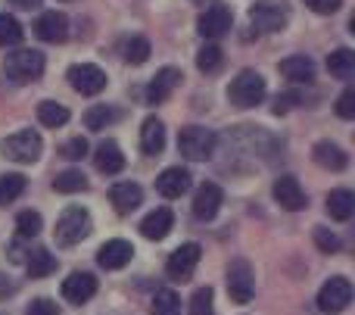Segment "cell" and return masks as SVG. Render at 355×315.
Here are the masks:
<instances>
[{
    "instance_id": "ffe728a7",
    "label": "cell",
    "mask_w": 355,
    "mask_h": 315,
    "mask_svg": "<svg viewBox=\"0 0 355 315\" xmlns=\"http://www.w3.org/2000/svg\"><path fill=\"white\" fill-rule=\"evenodd\" d=\"M312 156L321 169H327V172H343V169L349 166V153L334 141H318L312 147Z\"/></svg>"
},
{
    "instance_id": "7402d4cb",
    "label": "cell",
    "mask_w": 355,
    "mask_h": 315,
    "mask_svg": "<svg viewBox=\"0 0 355 315\" xmlns=\"http://www.w3.org/2000/svg\"><path fill=\"white\" fill-rule=\"evenodd\" d=\"M141 150L147 156H159L162 150H166V125H162L156 116L144 119V125H141Z\"/></svg>"
},
{
    "instance_id": "4fadbf2b",
    "label": "cell",
    "mask_w": 355,
    "mask_h": 315,
    "mask_svg": "<svg viewBox=\"0 0 355 315\" xmlns=\"http://www.w3.org/2000/svg\"><path fill=\"white\" fill-rule=\"evenodd\" d=\"M181 78H184L181 69H175V66L159 69V72L153 75V81L147 85V103H166L175 94V87L181 85Z\"/></svg>"
},
{
    "instance_id": "4dcf8cb0",
    "label": "cell",
    "mask_w": 355,
    "mask_h": 315,
    "mask_svg": "<svg viewBox=\"0 0 355 315\" xmlns=\"http://www.w3.org/2000/svg\"><path fill=\"white\" fill-rule=\"evenodd\" d=\"M85 187H87V178L78 169H66V172H60L53 178V191H60V194H78Z\"/></svg>"
},
{
    "instance_id": "f35d334b",
    "label": "cell",
    "mask_w": 355,
    "mask_h": 315,
    "mask_svg": "<svg viewBox=\"0 0 355 315\" xmlns=\"http://www.w3.org/2000/svg\"><path fill=\"white\" fill-rule=\"evenodd\" d=\"M337 112L343 119H352L355 116V87H346V91L337 97Z\"/></svg>"
},
{
    "instance_id": "b9f144b4",
    "label": "cell",
    "mask_w": 355,
    "mask_h": 315,
    "mask_svg": "<svg viewBox=\"0 0 355 315\" xmlns=\"http://www.w3.org/2000/svg\"><path fill=\"white\" fill-rule=\"evenodd\" d=\"M25 315H60V306H56L53 300L41 297V300H35V303L28 306V312H25Z\"/></svg>"
},
{
    "instance_id": "f546056e",
    "label": "cell",
    "mask_w": 355,
    "mask_h": 315,
    "mask_svg": "<svg viewBox=\"0 0 355 315\" xmlns=\"http://www.w3.org/2000/svg\"><path fill=\"white\" fill-rule=\"evenodd\" d=\"M116 119H119V110H112V106H106V103H97L85 112V125L91 131H103L106 125H112Z\"/></svg>"
},
{
    "instance_id": "7c38bea8",
    "label": "cell",
    "mask_w": 355,
    "mask_h": 315,
    "mask_svg": "<svg viewBox=\"0 0 355 315\" xmlns=\"http://www.w3.org/2000/svg\"><path fill=\"white\" fill-rule=\"evenodd\" d=\"M271 194H275V200L284 206V210L290 212H300L306 210V191H302V185L293 178V175H281V178L275 181V187H271Z\"/></svg>"
},
{
    "instance_id": "f1b7e54d",
    "label": "cell",
    "mask_w": 355,
    "mask_h": 315,
    "mask_svg": "<svg viewBox=\"0 0 355 315\" xmlns=\"http://www.w3.org/2000/svg\"><path fill=\"white\" fill-rule=\"evenodd\" d=\"M25 194V175L19 172H6L0 175V206L12 203V200H19Z\"/></svg>"
},
{
    "instance_id": "d6986e66",
    "label": "cell",
    "mask_w": 355,
    "mask_h": 315,
    "mask_svg": "<svg viewBox=\"0 0 355 315\" xmlns=\"http://www.w3.org/2000/svg\"><path fill=\"white\" fill-rule=\"evenodd\" d=\"M156 191H159L166 200L184 197V194L190 191V172H187V169H181V166L166 169V172L156 178Z\"/></svg>"
},
{
    "instance_id": "1f68e13d",
    "label": "cell",
    "mask_w": 355,
    "mask_h": 315,
    "mask_svg": "<svg viewBox=\"0 0 355 315\" xmlns=\"http://www.w3.org/2000/svg\"><path fill=\"white\" fill-rule=\"evenodd\" d=\"M41 228H44V222H41V212H35V210H22L16 216V235L19 237H37L41 235Z\"/></svg>"
},
{
    "instance_id": "277c9868",
    "label": "cell",
    "mask_w": 355,
    "mask_h": 315,
    "mask_svg": "<svg viewBox=\"0 0 355 315\" xmlns=\"http://www.w3.org/2000/svg\"><path fill=\"white\" fill-rule=\"evenodd\" d=\"M41 150H44V141L37 131L25 128V131H16V135H10L3 144H0V153L6 156V160L19 162V166H31V162L41 160Z\"/></svg>"
},
{
    "instance_id": "d6a6232c",
    "label": "cell",
    "mask_w": 355,
    "mask_h": 315,
    "mask_svg": "<svg viewBox=\"0 0 355 315\" xmlns=\"http://www.w3.org/2000/svg\"><path fill=\"white\" fill-rule=\"evenodd\" d=\"M22 25H19L16 16H10V12H0V47H12V44L22 41Z\"/></svg>"
},
{
    "instance_id": "f6af8a7d",
    "label": "cell",
    "mask_w": 355,
    "mask_h": 315,
    "mask_svg": "<svg viewBox=\"0 0 355 315\" xmlns=\"http://www.w3.org/2000/svg\"><path fill=\"white\" fill-rule=\"evenodd\" d=\"M196 3H206V0H196Z\"/></svg>"
},
{
    "instance_id": "484cf974",
    "label": "cell",
    "mask_w": 355,
    "mask_h": 315,
    "mask_svg": "<svg viewBox=\"0 0 355 315\" xmlns=\"http://www.w3.org/2000/svg\"><path fill=\"white\" fill-rule=\"evenodd\" d=\"M327 72L334 75V78H343V81H349L352 75H355V53L349 47H340V50H334L331 56H327Z\"/></svg>"
},
{
    "instance_id": "9a60e30c",
    "label": "cell",
    "mask_w": 355,
    "mask_h": 315,
    "mask_svg": "<svg viewBox=\"0 0 355 315\" xmlns=\"http://www.w3.org/2000/svg\"><path fill=\"white\" fill-rule=\"evenodd\" d=\"M35 31H37V37H41V41H47V44L66 41V37H69V16H66V12H60V10L41 12Z\"/></svg>"
},
{
    "instance_id": "9c48e42d",
    "label": "cell",
    "mask_w": 355,
    "mask_h": 315,
    "mask_svg": "<svg viewBox=\"0 0 355 315\" xmlns=\"http://www.w3.org/2000/svg\"><path fill=\"white\" fill-rule=\"evenodd\" d=\"M200 256H202L200 244H181V247L168 256L166 275L172 281H190L193 278V272H196V266H200Z\"/></svg>"
},
{
    "instance_id": "836d02e7",
    "label": "cell",
    "mask_w": 355,
    "mask_h": 315,
    "mask_svg": "<svg viewBox=\"0 0 355 315\" xmlns=\"http://www.w3.org/2000/svg\"><path fill=\"white\" fill-rule=\"evenodd\" d=\"M221 62H225V50H221L218 44H206V47H200V53H196L200 72H215V69H221Z\"/></svg>"
},
{
    "instance_id": "e0dca14e",
    "label": "cell",
    "mask_w": 355,
    "mask_h": 315,
    "mask_svg": "<svg viewBox=\"0 0 355 315\" xmlns=\"http://www.w3.org/2000/svg\"><path fill=\"white\" fill-rule=\"evenodd\" d=\"M110 203L116 206L119 216H128V212H135L137 206L144 203L141 185H135V181H119V185H112L110 187Z\"/></svg>"
},
{
    "instance_id": "60d3db41",
    "label": "cell",
    "mask_w": 355,
    "mask_h": 315,
    "mask_svg": "<svg viewBox=\"0 0 355 315\" xmlns=\"http://www.w3.org/2000/svg\"><path fill=\"white\" fill-rule=\"evenodd\" d=\"M306 6L312 12H318V16H331V12H337L343 6V0H306Z\"/></svg>"
},
{
    "instance_id": "d590c367",
    "label": "cell",
    "mask_w": 355,
    "mask_h": 315,
    "mask_svg": "<svg viewBox=\"0 0 355 315\" xmlns=\"http://www.w3.org/2000/svg\"><path fill=\"white\" fill-rule=\"evenodd\" d=\"M122 53H125V62L141 66V62L150 60V41H147V37H131V41H125Z\"/></svg>"
},
{
    "instance_id": "ac0fdd59",
    "label": "cell",
    "mask_w": 355,
    "mask_h": 315,
    "mask_svg": "<svg viewBox=\"0 0 355 315\" xmlns=\"http://www.w3.org/2000/svg\"><path fill=\"white\" fill-rule=\"evenodd\" d=\"M131 256H135V247H131L128 241H106L103 247L97 250V262L106 269V272H116V269H125L131 262Z\"/></svg>"
},
{
    "instance_id": "8fae6325",
    "label": "cell",
    "mask_w": 355,
    "mask_h": 315,
    "mask_svg": "<svg viewBox=\"0 0 355 315\" xmlns=\"http://www.w3.org/2000/svg\"><path fill=\"white\" fill-rule=\"evenodd\" d=\"M69 85L78 94H85V97H94V94H100L106 87V72L100 66H94V62H78V66L69 69Z\"/></svg>"
},
{
    "instance_id": "2e32d148",
    "label": "cell",
    "mask_w": 355,
    "mask_h": 315,
    "mask_svg": "<svg viewBox=\"0 0 355 315\" xmlns=\"http://www.w3.org/2000/svg\"><path fill=\"white\" fill-rule=\"evenodd\" d=\"M221 200H225V194H221L218 185H212V181L200 185V191H196V197H193V216L200 219V222L215 219L221 210Z\"/></svg>"
},
{
    "instance_id": "30bf717a",
    "label": "cell",
    "mask_w": 355,
    "mask_h": 315,
    "mask_svg": "<svg viewBox=\"0 0 355 315\" xmlns=\"http://www.w3.org/2000/svg\"><path fill=\"white\" fill-rule=\"evenodd\" d=\"M231 25H234L231 6L215 3V6H209V10L200 16V22H196V31H200L202 37H209V41H218V37H225L227 31H231Z\"/></svg>"
},
{
    "instance_id": "4316f807",
    "label": "cell",
    "mask_w": 355,
    "mask_h": 315,
    "mask_svg": "<svg viewBox=\"0 0 355 315\" xmlns=\"http://www.w3.org/2000/svg\"><path fill=\"white\" fill-rule=\"evenodd\" d=\"M25 269H28L31 278H47V275L56 272V256L47 253L44 247H37V250H31V256L25 259Z\"/></svg>"
},
{
    "instance_id": "5b68a950",
    "label": "cell",
    "mask_w": 355,
    "mask_h": 315,
    "mask_svg": "<svg viewBox=\"0 0 355 315\" xmlns=\"http://www.w3.org/2000/svg\"><path fill=\"white\" fill-rule=\"evenodd\" d=\"M250 22L262 31H284L290 22L287 0H256L250 6Z\"/></svg>"
},
{
    "instance_id": "44dd1931",
    "label": "cell",
    "mask_w": 355,
    "mask_h": 315,
    "mask_svg": "<svg viewBox=\"0 0 355 315\" xmlns=\"http://www.w3.org/2000/svg\"><path fill=\"white\" fill-rule=\"evenodd\" d=\"M175 225V216L168 206H159V210H153L147 219L141 222V235L147 237V241H162V237H168V231H172Z\"/></svg>"
},
{
    "instance_id": "ba28073f",
    "label": "cell",
    "mask_w": 355,
    "mask_h": 315,
    "mask_svg": "<svg viewBox=\"0 0 355 315\" xmlns=\"http://www.w3.org/2000/svg\"><path fill=\"white\" fill-rule=\"evenodd\" d=\"M227 293L237 306H246L256 297V275H252V266L246 259H234L227 266Z\"/></svg>"
},
{
    "instance_id": "bcb514c9",
    "label": "cell",
    "mask_w": 355,
    "mask_h": 315,
    "mask_svg": "<svg viewBox=\"0 0 355 315\" xmlns=\"http://www.w3.org/2000/svg\"><path fill=\"white\" fill-rule=\"evenodd\" d=\"M66 3H69V0H66Z\"/></svg>"
},
{
    "instance_id": "74e56055",
    "label": "cell",
    "mask_w": 355,
    "mask_h": 315,
    "mask_svg": "<svg viewBox=\"0 0 355 315\" xmlns=\"http://www.w3.org/2000/svg\"><path fill=\"white\" fill-rule=\"evenodd\" d=\"M315 244H318L324 253H337L340 250V237L334 235V231H327V228H315Z\"/></svg>"
},
{
    "instance_id": "e575fe53",
    "label": "cell",
    "mask_w": 355,
    "mask_h": 315,
    "mask_svg": "<svg viewBox=\"0 0 355 315\" xmlns=\"http://www.w3.org/2000/svg\"><path fill=\"white\" fill-rule=\"evenodd\" d=\"M153 315H181V297L175 291H156L153 297Z\"/></svg>"
},
{
    "instance_id": "5bb4252c",
    "label": "cell",
    "mask_w": 355,
    "mask_h": 315,
    "mask_svg": "<svg viewBox=\"0 0 355 315\" xmlns=\"http://www.w3.org/2000/svg\"><path fill=\"white\" fill-rule=\"evenodd\" d=\"M94 293H97V278L91 272H72L62 281V297L75 306H85Z\"/></svg>"
},
{
    "instance_id": "6da1fadb",
    "label": "cell",
    "mask_w": 355,
    "mask_h": 315,
    "mask_svg": "<svg viewBox=\"0 0 355 315\" xmlns=\"http://www.w3.org/2000/svg\"><path fill=\"white\" fill-rule=\"evenodd\" d=\"M94 231V222H91V212L85 206H69L60 219H56V228H53V237L60 247H75L81 244L87 235Z\"/></svg>"
},
{
    "instance_id": "8992f818",
    "label": "cell",
    "mask_w": 355,
    "mask_h": 315,
    "mask_svg": "<svg viewBox=\"0 0 355 315\" xmlns=\"http://www.w3.org/2000/svg\"><path fill=\"white\" fill-rule=\"evenodd\" d=\"M3 72L10 75L12 81H19V85L41 78V72H44V53H41V50H16V53H6Z\"/></svg>"
},
{
    "instance_id": "3957f363",
    "label": "cell",
    "mask_w": 355,
    "mask_h": 315,
    "mask_svg": "<svg viewBox=\"0 0 355 315\" xmlns=\"http://www.w3.org/2000/svg\"><path fill=\"white\" fill-rule=\"evenodd\" d=\"M265 91H268V87H265L262 75H259L256 69H243V72L231 81V87H227V100H231L234 106H240V110H250V106L262 103Z\"/></svg>"
},
{
    "instance_id": "8d00e7d4",
    "label": "cell",
    "mask_w": 355,
    "mask_h": 315,
    "mask_svg": "<svg viewBox=\"0 0 355 315\" xmlns=\"http://www.w3.org/2000/svg\"><path fill=\"white\" fill-rule=\"evenodd\" d=\"M190 315H215L212 309V287H200V291H193V297H190Z\"/></svg>"
},
{
    "instance_id": "ee69618b",
    "label": "cell",
    "mask_w": 355,
    "mask_h": 315,
    "mask_svg": "<svg viewBox=\"0 0 355 315\" xmlns=\"http://www.w3.org/2000/svg\"><path fill=\"white\" fill-rule=\"evenodd\" d=\"M16 6H22V10H37L41 6V0H12Z\"/></svg>"
},
{
    "instance_id": "ab89813d",
    "label": "cell",
    "mask_w": 355,
    "mask_h": 315,
    "mask_svg": "<svg viewBox=\"0 0 355 315\" xmlns=\"http://www.w3.org/2000/svg\"><path fill=\"white\" fill-rule=\"evenodd\" d=\"M62 156H66V160H85L87 156V141L85 137H72V141L62 147Z\"/></svg>"
},
{
    "instance_id": "cb8c5ba5",
    "label": "cell",
    "mask_w": 355,
    "mask_h": 315,
    "mask_svg": "<svg viewBox=\"0 0 355 315\" xmlns=\"http://www.w3.org/2000/svg\"><path fill=\"white\" fill-rule=\"evenodd\" d=\"M281 75L290 81H296V85H309V81L315 78V62L309 60V56H287V60H281Z\"/></svg>"
},
{
    "instance_id": "7a4b0ae2",
    "label": "cell",
    "mask_w": 355,
    "mask_h": 315,
    "mask_svg": "<svg viewBox=\"0 0 355 315\" xmlns=\"http://www.w3.org/2000/svg\"><path fill=\"white\" fill-rule=\"evenodd\" d=\"M215 144H218L215 131L202 128V125H187V128L178 131V150L190 162H206L215 153Z\"/></svg>"
},
{
    "instance_id": "7bdbcfd3",
    "label": "cell",
    "mask_w": 355,
    "mask_h": 315,
    "mask_svg": "<svg viewBox=\"0 0 355 315\" xmlns=\"http://www.w3.org/2000/svg\"><path fill=\"white\" fill-rule=\"evenodd\" d=\"M300 100H302L300 94H277V100H275V116H284V112L293 110Z\"/></svg>"
},
{
    "instance_id": "603a6c76",
    "label": "cell",
    "mask_w": 355,
    "mask_h": 315,
    "mask_svg": "<svg viewBox=\"0 0 355 315\" xmlns=\"http://www.w3.org/2000/svg\"><path fill=\"white\" fill-rule=\"evenodd\" d=\"M94 166H97L100 172H106V175H119L125 169L122 147H119L116 141H103L97 147V153H94Z\"/></svg>"
},
{
    "instance_id": "52a82bcc",
    "label": "cell",
    "mask_w": 355,
    "mask_h": 315,
    "mask_svg": "<svg viewBox=\"0 0 355 315\" xmlns=\"http://www.w3.org/2000/svg\"><path fill=\"white\" fill-rule=\"evenodd\" d=\"M352 303V281L343 275H334L331 281H324V287L318 291V309L324 315H340L346 312Z\"/></svg>"
},
{
    "instance_id": "d4e9b609",
    "label": "cell",
    "mask_w": 355,
    "mask_h": 315,
    "mask_svg": "<svg viewBox=\"0 0 355 315\" xmlns=\"http://www.w3.org/2000/svg\"><path fill=\"white\" fill-rule=\"evenodd\" d=\"M327 212H331V219H337V222H349L352 212H355V197H352V191L340 187V191H331V194H327Z\"/></svg>"
},
{
    "instance_id": "83f0119b",
    "label": "cell",
    "mask_w": 355,
    "mask_h": 315,
    "mask_svg": "<svg viewBox=\"0 0 355 315\" xmlns=\"http://www.w3.org/2000/svg\"><path fill=\"white\" fill-rule=\"evenodd\" d=\"M37 122L47 125V128H60V125L69 122V110L62 103L44 100V103H37Z\"/></svg>"
}]
</instances>
